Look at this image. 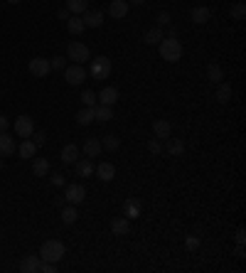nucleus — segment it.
Listing matches in <instances>:
<instances>
[{"label": "nucleus", "instance_id": "e433bc0d", "mask_svg": "<svg viewBox=\"0 0 246 273\" xmlns=\"http://www.w3.org/2000/svg\"><path fill=\"white\" fill-rule=\"evenodd\" d=\"M50 67L55 69H67V57H55V59H50Z\"/></svg>", "mask_w": 246, "mask_h": 273}, {"label": "nucleus", "instance_id": "f257e3e1", "mask_svg": "<svg viewBox=\"0 0 246 273\" xmlns=\"http://www.w3.org/2000/svg\"><path fill=\"white\" fill-rule=\"evenodd\" d=\"M158 52H160V57H163L165 62H180L182 59V44H180V40L175 37V35H167V37H163V40L158 42Z\"/></svg>", "mask_w": 246, "mask_h": 273}, {"label": "nucleus", "instance_id": "7ed1b4c3", "mask_svg": "<svg viewBox=\"0 0 246 273\" xmlns=\"http://www.w3.org/2000/svg\"><path fill=\"white\" fill-rule=\"evenodd\" d=\"M111 71H113V64H111L109 57H94L91 59V67H89V74H91V79L94 82H104V79H109Z\"/></svg>", "mask_w": 246, "mask_h": 273}, {"label": "nucleus", "instance_id": "2f4dec72", "mask_svg": "<svg viewBox=\"0 0 246 273\" xmlns=\"http://www.w3.org/2000/svg\"><path fill=\"white\" fill-rule=\"evenodd\" d=\"M207 79H209L212 84L222 82V79H224V71H222V67H219V64H209V67H207Z\"/></svg>", "mask_w": 246, "mask_h": 273}, {"label": "nucleus", "instance_id": "473e14b6", "mask_svg": "<svg viewBox=\"0 0 246 273\" xmlns=\"http://www.w3.org/2000/svg\"><path fill=\"white\" fill-rule=\"evenodd\" d=\"M77 219H79L77 205H69V207H64V209H62V221H64V224H74Z\"/></svg>", "mask_w": 246, "mask_h": 273}, {"label": "nucleus", "instance_id": "423d86ee", "mask_svg": "<svg viewBox=\"0 0 246 273\" xmlns=\"http://www.w3.org/2000/svg\"><path fill=\"white\" fill-rule=\"evenodd\" d=\"M30 74L32 77H37V79H44L50 71H52V67H50V59H44V57H35V59H30Z\"/></svg>", "mask_w": 246, "mask_h": 273}, {"label": "nucleus", "instance_id": "f8f14e48", "mask_svg": "<svg viewBox=\"0 0 246 273\" xmlns=\"http://www.w3.org/2000/svg\"><path fill=\"white\" fill-rule=\"evenodd\" d=\"M128 0H111L109 5V15L113 17V20H123L126 15H128Z\"/></svg>", "mask_w": 246, "mask_h": 273}, {"label": "nucleus", "instance_id": "f03ea898", "mask_svg": "<svg viewBox=\"0 0 246 273\" xmlns=\"http://www.w3.org/2000/svg\"><path fill=\"white\" fill-rule=\"evenodd\" d=\"M64 254H67V246L62 244V241H57V239L44 241L42 249H40V259L42 261H52V263H59V261L64 259Z\"/></svg>", "mask_w": 246, "mask_h": 273}, {"label": "nucleus", "instance_id": "cd10ccee", "mask_svg": "<svg viewBox=\"0 0 246 273\" xmlns=\"http://www.w3.org/2000/svg\"><path fill=\"white\" fill-rule=\"evenodd\" d=\"M101 148H104V151H118V148H121V138L118 136H113V133H109V136H104L101 138Z\"/></svg>", "mask_w": 246, "mask_h": 273}, {"label": "nucleus", "instance_id": "9b49d317", "mask_svg": "<svg viewBox=\"0 0 246 273\" xmlns=\"http://www.w3.org/2000/svg\"><path fill=\"white\" fill-rule=\"evenodd\" d=\"M96 178L101 180V182H111V180L116 178V165L113 163H99L96 165Z\"/></svg>", "mask_w": 246, "mask_h": 273}, {"label": "nucleus", "instance_id": "39448f33", "mask_svg": "<svg viewBox=\"0 0 246 273\" xmlns=\"http://www.w3.org/2000/svg\"><path fill=\"white\" fill-rule=\"evenodd\" d=\"M64 79H67V84H71V86H82V84L86 82V69H84L82 64H67Z\"/></svg>", "mask_w": 246, "mask_h": 273}, {"label": "nucleus", "instance_id": "de8ad7c7", "mask_svg": "<svg viewBox=\"0 0 246 273\" xmlns=\"http://www.w3.org/2000/svg\"><path fill=\"white\" fill-rule=\"evenodd\" d=\"M8 3H13V5H17V3H20V0H8Z\"/></svg>", "mask_w": 246, "mask_h": 273}, {"label": "nucleus", "instance_id": "dca6fc26", "mask_svg": "<svg viewBox=\"0 0 246 273\" xmlns=\"http://www.w3.org/2000/svg\"><path fill=\"white\" fill-rule=\"evenodd\" d=\"M212 20V10L205 8V5H197V8H192V22L194 25H207Z\"/></svg>", "mask_w": 246, "mask_h": 273}, {"label": "nucleus", "instance_id": "9d476101", "mask_svg": "<svg viewBox=\"0 0 246 273\" xmlns=\"http://www.w3.org/2000/svg\"><path fill=\"white\" fill-rule=\"evenodd\" d=\"M118 101V89L116 86H106L96 94V104H104V106H113Z\"/></svg>", "mask_w": 246, "mask_h": 273}, {"label": "nucleus", "instance_id": "37998d69", "mask_svg": "<svg viewBox=\"0 0 246 273\" xmlns=\"http://www.w3.org/2000/svg\"><path fill=\"white\" fill-rule=\"evenodd\" d=\"M57 17H59V20H64V22H67L69 17H71V13H69L67 8H62V10H59V13H57Z\"/></svg>", "mask_w": 246, "mask_h": 273}, {"label": "nucleus", "instance_id": "2eb2a0df", "mask_svg": "<svg viewBox=\"0 0 246 273\" xmlns=\"http://www.w3.org/2000/svg\"><path fill=\"white\" fill-rule=\"evenodd\" d=\"M165 153L167 155H173V158H178L185 153V140H180V138H165Z\"/></svg>", "mask_w": 246, "mask_h": 273}, {"label": "nucleus", "instance_id": "aec40b11", "mask_svg": "<svg viewBox=\"0 0 246 273\" xmlns=\"http://www.w3.org/2000/svg\"><path fill=\"white\" fill-rule=\"evenodd\" d=\"M101 151H104V148H101V140H99V138H86V140H84V155H86V158H99Z\"/></svg>", "mask_w": 246, "mask_h": 273}, {"label": "nucleus", "instance_id": "b1692460", "mask_svg": "<svg viewBox=\"0 0 246 273\" xmlns=\"http://www.w3.org/2000/svg\"><path fill=\"white\" fill-rule=\"evenodd\" d=\"M94 116L99 123H109L113 118V106H104V104H96L94 106Z\"/></svg>", "mask_w": 246, "mask_h": 273}, {"label": "nucleus", "instance_id": "58836bf2", "mask_svg": "<svg viewBox=\"0 0 246 273\" xmlns=\"http://www.w3.org/2000/svg\"><path fill=\"white\" fill-rule=\"evenodd\" d=\"M185 249H187V251H197V249H200V239H197V236H187V239H185Z\"/></svg>", "mask_w": 246, "mask_h": 273}, {"label": "nucleus", "instance_id": "a18cd8bd", "mask_svg": "<svg viewBox=\"0 0 246 273\" xmlns=\"http://www.w3.org/2000/svg\"><path fill=\"white\" fill-rule=\"evenodd\" d=\"M8 128H10V121H8L5 116H0V133H3V131H8Z\"/></svg>", "mask_w": 246, "mask_h": 273}, {"label": "nucleus", "instance_id": "5701e85b", "mask_svg": "<svg viewBox=\"0 0 246 273\" xmlns=\"http://www.w3.org/2000/svg\"><path fill=\"white\" fill-rule=\"evenodd\" d=\"M111 232L116 234V236H126V234L131 232V219L116 217L113 221H111Z\"/></svg>", "mask_w": 246, "mask_h": 273}, {"label": "nucleus", "instance_id": "72a5a7b5", "mask_svg": "<svg viewBox=\"0 0 246 273\" xmlns=\"http://www.w3.org/2000/svg\"><path fill=\"white\" fill-rule=\"evenodd\" d=\"M229 15H232V20H244V15H246V5H244V3H236V5H232V10H229Z\"/></svg>", "mask_w": 246, "mask_h": 273}, {"label": "nucleus", "instance_id": "0eeeda50", "mask_svg": "<svg viewBox=\"0 0 246 273\" xmlns=\"http://www.w3.org/2000/svg\"><path fill=\"white\" fill-rule=\"evenodd\" d=\"M64 200H67L69 205H82L84 200H86V190H84V185H77V182L67 185V190H64Z\"/></svg>", "mask_w": 246, "mask_h": 273}, {"label": "nucleus", "instance_id": "393cba45", "mask_svg": "<svg viewBox=\"0 0 246 273\" xmlns=\"http://www.w3.org/2000/svg\"><path fill=\"white\" fill-rule=\"evenodd\" d=\"M35 153H37V145H35L30 138H22V143H20V148H17V155L30 160V158H35Z\"/></svg>", "mask_w": 246, "mask_h": 273}, {"label": "nucleus", "instance_id": "09e8293b", "mask_svg": "<svg viewBox=\"0 0 246 273\" xmlns=\"http://www.w3.org/2000/svg\"><path fill=\"white\" fill-rule=\"evenodd\" d=\"M0 170H3V158H0Z\"/></svg>", "mask_w": 246, "mask_h": 273}, {"label": "nucleus", "instance_id": "c9c22d12", "mask_svg": "<svg viewBox=\"0 0 246 273\" xmlns=\"http://www.w3.org/2000/svg\"><path fill=\"white\" fill-rule=\"evenodd\" d=\"M148 151H151L153 155H158V153H163V143H160L158 138H151V140H148Z\"/></svg>", "mask_w": 246, "mask_h": 273}, {"label": "nucleus", "instance_id": "6ab92c4d", "mask_svg": "<svg viewBox=\"0 0 246 273\" xmlns=\"http://www.w3.org/2000/svg\"><path fill=\"white\" fill-rule=\"evenodd\" d=\"M79 153H82V151H79V148H77L74 143H67V145L62 148V155H59V158H62V163L74 165L77 160H79Z\"/></svg>", "mask_w": 246, "mask_h": 273}, {"label": "nucleus", "instance_id": "c03bdc74", "mask_svg": "<svg viewBox=\"0 0 246 273\" xmlns=\"http://www.w3.org/2000/svg\"><path fill=\"white\" fill-rule=\"evenodd\" d=\"M234 256H236V259H246V251H244V244H239V246H236V251H234Z\"/></svg>", "mask_w": 246, "mask_h": 273}, {"label": "nucleus", "instance_id": "a19ab883", "mask_svg": "<svg viewBox=\"0 0 246 273\" xmlns=\"http://www.w3.org/2000/svg\"><path fill=\"white\" fill-rule=\"evenodd\" d=\"M52 185H55V187H62V185H67V180H64V175H62V172H55V175H52Z\"/></svg>", "mask_w": 246, "mask_h": 273}, {"label": "nucleus", "instance_id": "20e7f679", "mask_svg": "<svg viewBox=\"0 0 246 273\" xmlns=\"http://www.w3.org/2000/svg\"><path fill=\"white\" fill-rule=\"evenodd\" d=\"M67 59L71 64H84L86 59H91V52H89V47L82 44V42H71L67 49Z\"/></svg>", "mask_w": 246, "mask_h": 273}, {"label": "nucleus", "instance_id": "412c9836", "mask_svg": "<svg viewBox=\"0 0 246 273\" xmlns=\"http://www.w3.org/2000/svg\"><path fill=\"white\" fill-rule=\"evenodd\" d=\"M232 94H234V89H232V84L229 82H219L217 84V94H214V98H217L219 104H229V101H232Z\"/></svg>", "mask_w": 246, "mask_h": 273}, {"label": "nucleus", "instance_id": "ddd939ff", "mask_svg": "<svg viewBox=\"0 0 246 273\" xmlns=\"http://www.w3.org/2000/svg\"><path fill=\"white\" fill-rule=\"evenodd\" d=\"M153 136L158 138V140H165V138L173 136V123L165 121V118H160V121L153 123Z\"/></svg>", "mask_w": 246, "mask_h": 273}, {"label": "nucleus", "instance_id": "1a4fd4ad", "mask_svg": "<svg viewBox=\"0 0 246 273\" xmlns=\"http://www.w3.org/2000/svg\"><path fill=\"white\" fill-rule=\"evenodd\" d=\"M82 22H84V28H101V25H104V13L89 8V10L82 13Z\"/></svg>", "mask_w": 246, "mask_h": 273}, {"label": "nucleus", "instance_id": "f3484780", "mask_svg": "<svg viewBox=\"0 0 246 273\" xmlns=\"http://www.w3.org/2000/svg\"><path fill=\"white\" fill-rule=\"evenodd\" d=\"M74 170H77L79 178H91V175H94V163H91V158H79V160L74 163Z\"/></svg>", "mask_w": 246, "mask_h": 273}, {"label": "nucleus", "instance_id": "6e6552de", "mask_svg": "<svg viewBox=\"0 0 246 273\" xmlns=\"http://www.w3.org/2000/svg\"><path fill=\"white\" fill-rule=\"evenodd\" d=\"M15 133L20 138L32 136V133H35V123H32V118H30V116H17V118H15Z\"/></svg>", "mask_w": 246, "mask_h": 273}, {"label": "nucleus", "instance_id": "c756f323", "mask_svg": "<svg viewBox=\"0 0 246 273\" xmlns=\"http://www.w3.org/2000/svg\"><path fill=\"white\" fill-rule=\"evenodd\" d=\"M67 30L69 32H71V35H82L84 30V22H82V15H71V17H69L67 20Z\"/></svg>", "mask_w": 246, "mask_h": 273}, {"label": "nucleus", "instance_id": "c85d7f7f", "mask_svg": "<svg viewBox=\"0 0 246 273\" xmlns=\"http://www.w3.org/2000/svg\"><path fill=\"white\" fill-rule=\"evenodd\" d=\"M165 35H163V28H158V25H155V28H151L148 30V32H145V35H143V42H145V44H158V42L163 40Z\"/></svg>", "mask_w": 246, "mask_h": 273}, {"label": "nucleus", "instance_id": "7c9ffc66", "mask_svg": "<svg viewBox=\"0 0 246 273\" xmlns=\"http://www.w3.org/2000/svg\"><path fill=\"white\" fill-rule=\"evenodd\" d=\"M67 10L71 15H82L84 10H89V0H67Z\"/></svg>", "mask_w": 246, "mask_h": 273}, {"label": "nucleus", "instance_id": "a211bd4d", "mask_svg": "<svg viewBox=\"0 0 246 273\" xmlns=\"http://www.w3.org/2000/svg\"><path fill=\"white\" fill-rule=\"evenodd\" d=\"M15 153V138L8 133V131H3L0 133V155L3 158H8V155H13Z\"/></svg>", "mask_w": 246, "mask_h": 273}, {"label": "nucleus", "instance_id": "4c0bfd02", "mask_svg": "<svg viewBox=\"0 0 246 273\" xmlns=\"http://www.w3.org/2000/svg\"><path fill=\"white\" fill-rule=\"evenodd\" d=\"M30 138H35L32 143H35L37 148H42V145L47 143V133H44V131H37V133H32V136H30Z\"/></svg>", "mask_w": 246, "mask_h": 273}, {"label": "nucleus", "instance_id": "f704fd0d", "mask_svg": "<svg viewBox=\"0 0 246 273\" xmlns=\"http://www.w3.org/2000/svg\"><path fill=\"white\" fill-rule=\"evenodd\" d=\"M82 104L84 106H96V94L91 89H84L82 91Z\"/></svg>", "mask_w": 246, "mask_h": 273}, {"label": "nucleus", "instance_id": "bb28decb", "mask_svg": "<svg viewBox=\"0 0 246 273\" xmlns=\"http://www.w3.org/2000/svg\"><path fill=\"white\" fill-rule=\"evenodd\" d=\"M77 123L79 126H89V123H94L96 121V116H94V106H84L82 111H77Z\"/></svg>", "mask_w": 246, "mask_h": 273}, {"label": "nucleus", "instance_id": "a878e982", "mask_svg": "<svg viewBox=\"0 0 246 273\" xmlns=\"http://www.w3.org/2000/svg\"><path fill=\"white\" fill-rule=\"evenodd\" d=\"M32 172H35V178L50 175V160H47V158H35V160H32Z\"/></svg>", "mask_w": 246, "mask_h": 273}, {"label": "nucleus", "instance_id": "79ce46f5", "mask_svg": "<svg viewBox=\"0 0 246 273\" xmlns=\"http://www.w3.org/2000/svg\"><path fill=\"white\" fill-rule=\"evenodd\" d=\"M234 239H236V244H246V232L244 229H236V236H234Z\"/></svg>", "mask_w": 246, "mask_h": 273}, {"label": "nucleus", "instance_id": "49530a36", "mask_svg": "<svg viewBox=\"0 0 246 273\" xmlns=\"http://www.w3.org/2000/svg\"><path fill=\"white\" fill-rule=\"evenodd\" d=\"M145 0H128V5H143Z\"/></svg>", "mask_w": 246, "mask_h": 273}, {"label": "nucleus", "instance_id": "ea45409f", "mask_svg": "<svg viewBox=\"0 0 246 273\" xmlns=\"http://www.w3.org/2000/svg\"><path fill=\"white\" fill-rule=\"evenodd\" d=\"M173 22V17H170V13H158V28H163V25H170Z\"/></svg>", "mask_w": 246, "mask_h": 273}, {"label": "nucleus", "instance_id": "4468645a", "mask_svg": "<svg viewBox=\"0 0 246 273\" xmlns=\"http://www.w3.org/2000/svg\"><path fill=\"white\" fill-rule=\"evenodd\" d=\"M140 200H136V197H128L126 202H123V217L126 219H136L140 217Z\"/></svg>", "mask_w": 246, "mask_h": 273}, {"label": "nucleus", "instance_id": "4be33fe9", "mask_svg": "<svg viewBox=\"0 0 246 273\" xmlns=\"http://www.w3.org/2000/svg\"><path fill=\"white\" fill-rule=\"evenodd\" d=\"M40 263H42L40 256L30 254V256H25V259H22V263H20V271H22V273H37V271H40Z\"/></svg>", "mask_w": 246, "mask_h": 273}]
</instances>
